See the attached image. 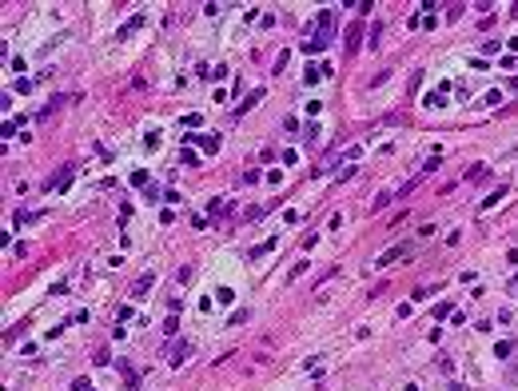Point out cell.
Listing matches in <instances>:
<instances>
[{
    "label": "cell",
    "instance_id": "8992f818",
    "mask_svg": "<svg viewBox=\"0 0 518 391\" xmlns=\"http://www.w3.org/2000/svg\"><path fill=\"white\" fill-rule=\"evenodd\" d=\"M68 176H72V164H64V168H60V172H56V176L48 180V188H60V184H64Z\"/></svg>",
    "mask_w": 518,
    "mask_h": 391
},
{
    "label": "cell",
    "instance_id": "9c48e42d",
    "mask_svg": "<svg viewBox=\"0 0 518 391\" xmlns=\"http://www.w3.org/2000/svg\"><path fill=\"white\" fill-rule=\"evenodd\" d=\"M323 40H327V36H323V32H319V36H315V40H307V44H303V48H307V52H319V48H323Z\"/></svg>",
    "mask_w": 518,
    "mask_h": 391
},
{
    "label": "cell",
    "instance_id": "3957f363",
    "mask_svg": "<svg viewBox=\"0 0 518 391\" xmlns=\"http://www.w3.org/2000/svg\"><path fill=\"white\" fill-rule=\"evenodd\" d=\"M152 283H155V272H144V276L132 283V295H136V299H140V295H148V291H152Z\"/></svg>",
    "mask_w": 518,
    "mask_h": 391
},
{
    "label": "cell",
    "instance_id": "52a82bcc",
    "mask_svg": "<svg viewBox=\"0 0 518 391\" xmlns=\"http://www.w3.org/2000/svg\"><path fill=\"white\" fill-rule=\"evenodd\" d=\"M92 363H96V367H104V363H112V355H108V347H100V351L92 355Z\"/></svg>",
    "mask_w": 518,
    "mask_h": 391
},
{
    "label": "cell",
    "instance_id": "30bf717a",
    "mask_svg": "<svg viewBox=\"0 0 518 391\" xmlns=\"http://www.w3.org/2000/svg\"><path fill=\"white\" fill-rule=\"evenodd\" d=\"M287 60H291V52H279V56H275V72H283V68H287Z\"/></svg>",
    "mask_w": 518,
    "mask_h": 391
},
{
    "label": "cell",
    "instance_id": "6da1fadb",
    "mask_svg": "<svg viewBox=\"0 0 518 391\" xmlns=\"http://www.w3.org/2000/svg\"><path fill=\"white\" fill-rule=\"evenodd\" d=\"M403 256H411V244H399V248H391V252H383V256H379L375 264H379V268H391V264H395V260H403Z\"/></svg>",
    "mask_w": 518,
    "mask_h": 391
},
{
    "label": "cell",
    "instance_id": "ba28073f",
    "mask_svg": "<svg viewBox=\"0 0 518 391\" xmlns=\"http://www.w3.org/2000/svg\"><path fill=\"white\" fill-rule=\"evenodd\" d=\"M259 100H263V92H251V96H247V104H239V108H235V112H247V108H255Z\"/></svg>",
    "mask_w": 518,
    "mask_h": 391
},
{
    "label": "cell",
    "instance_id": "5b68a950",
    "mask_svg": "<svg viewBox=\"0 0 518 391\" xmlns=\"http://www.w3.org/2000/svg\"><path fill=\"white\" fill-rule=\"evenodd\" d=\"M359 24H351V28H347V52H355V48H359Z\"/></svg>",
    "mask_w": 518,
    "mask_h": 391
},
{
    "label": "cell",
    "instance_id": "277c9868",
    "mask_svg": "<svg viewBox=\"0 0 518 391\" xmlns=\"http://www.w3.org/2000/svg\"><path fill=\"white\" fill-rule=\"evenodd\" d=\"M140 24H144V16H140V12H136V20H128V24H124V28H120V32H116V40H128V36H132V32H136V28H140Z\"/></svg>",
    "mask_w": 518,
    "mask_h": 391
},
{
    "label": "cell",
    "instance_id": "7a4b0ae2",
    "mask_svg": "<svg viewBox=\"0 0 518 391\" xmlns=\"http://www.w3.org/2000/svg\"><path fill=\"white\" fill-rule=\"evenodd\" d=\"M188 351H192V343H188V339H176V343H171V351H167V363H171V367H180V363L188 359Z\"/></svg>",
    "mask_w": 518,
    "mask_h": 391
}]
</instances>
